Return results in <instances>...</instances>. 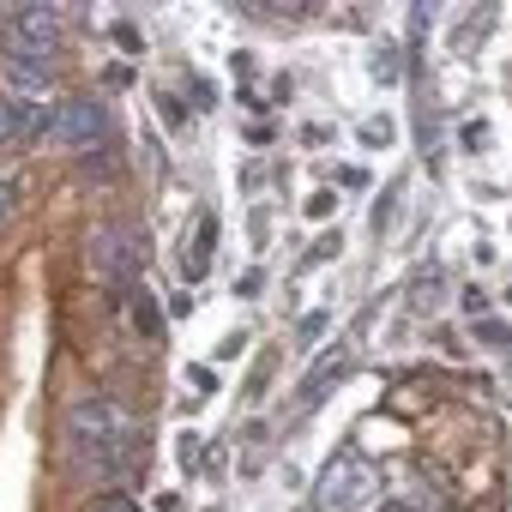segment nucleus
I'll return each mask as SVG.
<instances>
[{
  "label": "nucleus",
  "instance_id": "obj_2",
  "mask_svg": "<svg viewBox=\"0 0 512 512\" xmlns=\"http://www.w3.org/2000/svg\"><path fill=\"white\" fill-rule=\"evenodd\" d=\"M43 133H49V145H61V151H85V145H97V139L109 133V109H103L97 97H61V103L49 109Z\"/></svg>",
  "mask_w": 512,
  "mask_h": 512
},
{
  "label": "nucleus",
  "instance_id": "obj_7",
  "mask_svg": "<svg viewBox=\"0 0 512 512\" xmlns=\"http://www.w3.org/2000/svg\"><path fill=\"white\" fill-rule=\"evenodd\" d=\"M37 133H43V115L25 109V103H13L7 91H0V145H31Z\"/></svg>",
  "mask_w": 512,
  "mask_h": 512
},
{
  "label": "nucleus",
  "instance_id": "obj_9",
  "mask_svg": "<svg viewBox=\"0 0 512 512\" xmlns=\"http://www.w3.org/2000/svg\"><path fill=\"white\" fill-rule=\"evenodd\" d=\"M133 320H139V332H145V344H157V338H163V314H157V302H151V290H139V296H133Z\"/></svg>",
  "mask_w": 512,
  "mask_h": 512
},
{
  "label": "nucleus",
  "instance_id": "obj_3",
  "mask_svg": "<svg viewBox=\"0 0 512 512\" xmlns=\"http://www.w3.org/2000/svg\"><path fill=\"white\" fill-rule=\"evenodd\" d=\"M91 266H97L103 284H133L139 266H145V241H139V229H127V223H103V229L91 235Z\"/></svg>",
  "mask_w": 512,
  "mask_h": 512
},
{
  "label": "nucleus",
  "instance_id": "obj_5",
  "mask_svg": "<svg viewBox=\"0 0 512 512\" xmlns=\"http://www.w3.org/2000/svg\"><path fill=\"white\" fill-rule=\"evenodd\" d=\"M0 91H7L13 103H25V109H43L49 103V67L43 61H0Z\"/></svg>",
  "mask_w": 512,
  "mask_h": 512
},
{
  "label": "nucleus",
  "instance_id": "obj_4",
  "mask_svg": "<svg viewBox=\"0 0 512 512\" xmlns=\"http://www.w3.org/2000/svg\"><path fill=\"white\" fill-rule=\"evenodd\" d=\"M374 494V470L362 464V458H332V470H326V482H320V506L326 512H350L356 500H368Z\"/></svg>",
  "mask_w": 512,
  "mask_h": 512
},
{
  "label": "nucleus",
  "instance_id": "obj_11",
  "mask_svg": "<svg viewBox=\"0 0 512 512\" xmlns=\"http://www.w3.org/2000/svg\"><path fill=\"white\" fill-rule=\"evenodd\" d=\"M187 386H193V392H217V374H211V368H187Z\"/></svg>",
  "mask_w": 512,
  "mask_h": 512
},
{
  "label": "nucleus",
  "instance_id": "obj_1",
  "mask_svg": "<svg viewBox=\"0 0 512 512\" xmlns=\"http://www.w3.org/2000/svg\"><path fill=\"white\" fill-rule=\"evenodd\" d=\"M67 458L85 476H127L139 458V422L115 398H79L67 410Z\"/></svg>",
  "mask_w": 512,
  "mask_h": 512
},
{
  "label": "nucleus",
  "instance_id": "obj_17",
  "mask_svg": "<svg viewBox=\"0 0 512 512\" xmlns=\"http://www.w3.org/2000/svg\"><path fill=\"white\" fill-rule=\"evenodd\" d=\"M386 512H398V506H386Z\"/></svg>",
  "mask_w": 512,
  "mask_h": 512
},
{
  "label": "nucleus",
  "instance_id": "obj_13",
  "mask_svg": "<svg viewBox=\"0 0 512 512\" xmlns=\"http://www.w3.org/2000/svg\"><path fill=\"white\" fill-rule=\"evenodd\" d=\"M332 205H338L332 193H314V199H308V217H332Z\"/></svg>",
  "mask_w": 512,
  "mask_h": 512
},
{
  "label": "nucleus",
  "instance_id": "obj_15",
  "mask_svg": "<svg viewBox=\"0 0 512 512\" xmlns=\"http://www.w3.org/2000/svg\"><path fill=\"white\" fill-rule=\"evenodd\" d=\"M115 37H121V49H127V55H139V31H133V25H115Z\"/></svg>",
  "mask_w": 512,
  "mask_h": 512
},
{
  "label": "nucleus",
  "instance_id": "obj_6",
  "mask_svg": "<svg viewBox=\"0 0 512 512\" xmlns=\"http://www.w3.org/2000/svg\"><path fill=\"white\" fill-rule=\"evenodd\" d=\"M211 241H217V217L199 211V223L187 229V247H181V272L187 278H205L211 272Z\"/></svg>",
  "mask_w": 512,
  "mask_h": 512
},
{
  "label": "nucleus",
  "instance_id": "obj_14",
  "mask_svg": "<svg viewBox=\"0 0 512 512\" xmlns=\"http://www.w3.org/2000/svg\"><path fill=\"white\" fill-rule=\"evenodd\" d=\"M13 205H19V199H13V181H0V223L13 217Z\"/></svg>",
  "mask_w": 512,
  "mask_h": 512
},
{
  "label": "nucleus",
  "instance_id": "obj_10",
  "mask_svg": "<svg viewBox=\"0 0 512 512\" xmlns=\"http://www.w3.org/2000/svg\"><path fill=\"white\" fill-rule=\"evenodd\" d=\"M374 73H380V79H398V49H392V43H386V55H374Z\"/></svg>",
  "mask_w": 512,
  "mask_h": 512
},
{
  "label": "nucleus",
  "instance_id": "obj_12",
  "mask_svg": "<svg viewBox=\"0 0 512 512\" xmlns=\"http://www.w3.org/2000/svg\"><path fill=\"white\" fill-rule=\"evenodd\" d=\"M97 512H139V506H133L127 494H103V500H97Z\"/></svg>",
  "mask_w": 512,
  "mask_h": 512
},
{
  "label": "nucleus",
  "instance_id": "obj_8",
  "mask_svg": "<svg viewBox=\"0 0 512 512\" xmlns=\"http://www.w3.org/2000/svg\"><path fill=\"white\" fill-rule=\"evenodd\" d=\"M344 368H350V350H344V344H338V350H326V356L308 368V380H302V404H320V398H326V386H332Z\"/></svg>",
  "mask_w": 512,
  "mask_h": 512
},
{
  "label": "nucleus",
  "instance_id": "obj_16",
  "mask_svg": "<svg viewBox=\"0 0 512 512\" xmlns=\"http://www.w3.org/2000/svg\"><path fill=\"white\" fill-rule=\"evenodd\" d=\"M320 326H326V314H308V320H302V344H314V338H320Z\"/></svg>",
  "mask_w": 512,
  "mask_h": 512
}]
</instances>
